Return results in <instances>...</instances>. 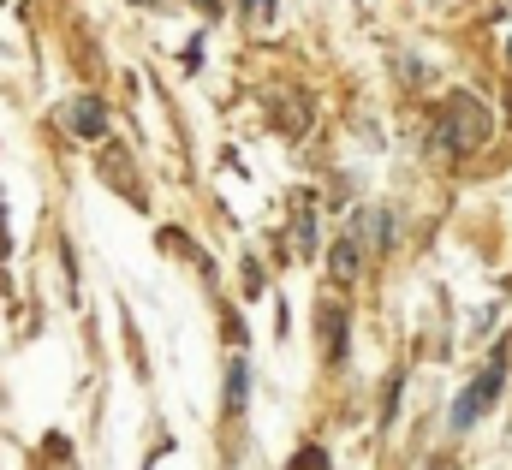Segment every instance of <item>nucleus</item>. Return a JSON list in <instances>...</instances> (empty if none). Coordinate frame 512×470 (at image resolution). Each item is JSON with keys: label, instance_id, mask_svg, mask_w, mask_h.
<instances>
[{"label": "nucleus", "instance_id": "f257e3e1", "mask_svg": "<svg viewBox=\"0 0 512 470\" xmlns=\"http://www.w3.org/2000/svg\"><path fill=\"white\" fill-rule=\"evenodd\" d=\"M501 387H507V357H495V363H489V369L459 393V399H453V429H471V423L501 399Z\"/></svg>", "mask_w": 512, "mask_h": 470}, {"label": "nucleus", "instance_id": "f03ea898", "mask_svg": "<svg viewBox=\"0 0 512 470\" xmlns=\"http://www.w3.org/2000/svg\"><path fill=\"white\" fill-rule=\"evenodd\" d=\"M66 125H72L78 137H102V131H108L102 102H90V96H84V102H72V108H66Z\"/></svg>", "mask_w": 512, "mask_h": 470}, {"label": "nucleus", "instance_id": "7ed1b4c3", "mask_svg": "<svg viewBox=\"0 0 512 470\" xmlns=\"http://www.w3.org/2000/svg\"><path fill=\"white\" fill-rule=\"evenodd\" d=\"M328 268H334V280H340V286H352V280H358V238H352V233H346L340 244H334Z\"/></svg>", "mask_w": 512, "mask_h": 470}, {"label": "nucleus", "instance_id": "20e7f679", "mask_svg": "<svg viewBox=\"0 0 512 470\" xmlns=\"http://www.w3.org/2000/svg\"><path fill=\"white\" fill-rule=\"evenodd\" d=\"M322 328H328V363H340V357H346V334H340V328H346V316H340L334 304L322 310Z\"/></svg>", "mask_w": 512, "mask_h": 470}, {"label": "nucleus", "instance_id": "39448f33", "mask_svg": "<svg viewBox=\"0 0 512 470\" xmlns=\"http://www.w3.org/2000/svg\"><path fill=\"white\" fill-rule=\"evenodd\" d=\"M245 387H251V369L233 363V369H227V411H233V417L245 411Z\"/></svg>", "mask_w": 512, "mask_h": 470}, {"label": "nucleus", "instance_id": "423d86ee", "mask_svg": "<svg viewBox=\"0 0 512 470\" xmlns=\"http://www.w3.org/2000/svg\"><path fill=\"white\" fill-rule=\"evenodd\" d=\"M292 470H328V453H322V447H298Z\"/></svg>", "mask_w": 512, "mask_h": 470}, {"label": "nucleus", "instance_id": "0eeeda50", "mask_svg": "<svg viewBox=\"0 0 512 470\" xmlns=\"http://www.w3.org/2000/svg\"><path fill=\"white\" fill-rule=\"evenodd\" d=\"M370 227H376V244H393V215H387V209H376V215H370Z\"/></svg>", "mask_w": 512, "mask_h": 470}, {"label": "nucleus", "instance_id": "6e6552de", "mask_svg": "<svg viewBox=\"0 0 512 470\" xmlns=\"http://www.w3.org/2000/svg\"><path fill=\"white\" fill-rule=\"evenodd\" d=\"M298 250H316V221H310V215L298 221Z\"/></svg>", "mask_w": 512, "mask_h": 470}, {"label": "nucleus", "instance_id": "1a4fd4ad", "mask_svg": "<svg viewBox=\"0 0 512 470\" xmlns=\"http://www.w3.org/2000/svg\"><path fill=\"white\" fill-rule=\"evenodd\" d=\"M245 6H251V12H262V18H268V12H274V0H245Z\"/></svg>", "mask_w": 512, "mask_h": 470}, {"label": "nucleus", "instance_id": "9d476101", "mask_svg": "<svg viewBox=\"0 0 512 470\" xmlns=\"http://www.w3.org/2000/svg\"><path fill=\"white\" fill-rule=\"evenodd\" d=\"M197 6H203V12H209V18H215V12H221V0H197Z\"/></svg>", "mask_w": 512, "mask_h": 470}]
</instances>
